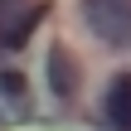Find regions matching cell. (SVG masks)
Listing matches in <instances>:
<instances>
[{"label":"cell","mask_w":131,"mask_h":131,"mask_svg":"<svg viewBox=\"0 0 131 131\" xmlns=\"http://www.w3.org/2000/svg\"><path fill=\"white\" fill-rule=\"evenodd\" d=\"M88 29L112 44V49H131V5L126 0H88Z\"/></svg>","instance_id":"1"},{"label":"cell","mask_w":131,"mask_h":131,"mask_svg":"<svg viewBox=\"0 0 131 131\" xmlns=\"http://www.w3.org/2000/svg\"><path fill=\"white\" fill-rule=\"evenodd\" d=\"M49 83H53V92H58L63 102L83 92V68H78V58H73L68 49H58V53L49 58Z\"/></svg>","instance_id":"2"},{"label":"cell","mask_w":131,"mask_h":131,"mask_svg":"<svg viewBox=\"0 0 131 131\" xmlns=\"http://www.w3.org/2000/svg\"><path fill=\"white\" fill-rule=\"evenodd\" d=\"M102 117H107L117 131H131V73L117 78V83L107 88V97H102Z\"/></svg>","instance_id":"3"},{"label":"cell","mask_w":131,"mask_h":131,"mask_svg":"<svg viewBox=\"0 0 131 131\" xmlns=\"http://www.w3.org/2000/svg\"><path fill=\"white\" fill-rule=\"evenodd\" d=\"M34 24H39V10H29L24 19L15 15L10 24H0V49H10V53H15V49H24V39L34 34Z\"/></svg>","instance_id":"4"},{"label":"cell","mask_w":131,"mask_h":131,"mask_svg":"<svg viewBox=\"0 0 131 131\" xmlns=\"http://www.w3.org/2000/svg\"><path fill=\"white\" fill-rule=\"evenodd\" d=\"M0 88H5V97H24V73H5Z\"/></svg>","instance_id":"5"},{"label":"cell","mask_w":131,"mask_h":131,"mask_svg":"<svg viewBox=\"0 0 131 131\" xmlns=\"http://www.w3.org/2000/svg\"><path fill=\"white\" fill-rule=\"evenodd\" d=\"M10 5H15V0H0V19H5V10H10Z\"/></svg>","instance_id":"6"}]
</instances>
